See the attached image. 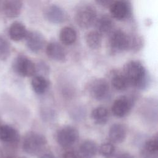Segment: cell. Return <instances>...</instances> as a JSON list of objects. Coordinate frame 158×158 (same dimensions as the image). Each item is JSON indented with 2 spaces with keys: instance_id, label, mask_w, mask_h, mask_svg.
<instances>
[{
  "instance_id": "4dcf8cb0",
  "label": "cell",
  "mask_w": 158,
  "mask_h": 158,
  "mask_svg": "<svg viewBox=\"0 0 158 158\" xmlns=\"http://www.w3.org/2000/svg\"><path fill=\"white\" fill-rule=\"evenodd\" d=\"M40 158H56L55 156L51 152H46L41 155Z\"/></svg>"
},
{
  "instance_id": "4316f807",
  "label": "cell",
  "mask_w": 158,
  "mask_h": 158,
  "mask_svg": "<svg viewBox=\"0 0 158 158\" xmlns=\"http://www.w3.org/2000/svg\"><path fill=\"white\" fill-rule=\"evenodd\" d=\"M13 146L4 144L0 147V158H15Z\"/></svg>"
},
{
  "instance_id": "7c38bea8",
  "label": "cell",
  "mask_w": 158,
  "mask_h": 158,
  "mask_svg": "<svg viewBox=\"0 0 158 158\" xmlns=\"http://www.w3.org/2000/svg\"><path fill=\"white\" fill-rule=\"evenodd\" d=\"M112 16L118 20L125 19L130 14V8L127 2L123 0L114 1L110 6Z\"/></svg>"
},
{
  "instance_id": "603a6c76",
  "label": "cell",
  "mask_w": 158,
  "mask_h": 158,
  "mask_svg": "<svg viewBox=\"0 0 158 158\" xmlns=\"http://www.w3.org/2000/svg\"><path fill=\"white\" fill-rule=\"evenodd\" d=\"M112 86L118 91H124L128 87L129 83L123 73H115L111 79Z\"/></svg>"
},
{
  "instance_id": "9c48e42d",
  "label": "cell",
  "mask_w": 158,
  "mask_h": 158,
  "mask_svg": "<svg viewBox=\"0 0 158 158\" xmlns=\"http://www.w3.org/2000/svg\"><path fill=\"white\" fill-rule=\"evenodd\" d=\"M132 106V101L126 96L116 99L111 107L112 114L117 117L122 118L128 114Z\"/></svg>"
},
{
  "instance_id": "7a4b0ae2",
  "label": "cell",
  "mask_w": 158,
  "mask_h": 158,
  "mask_svg": "<svg viewBox=\"0 0 158 158\" xmlns=\"http://www.w3.org/2000/svg\"><path fill=\"white\" fill-rule=\"evenodd\" d=\"M133 36L122 30H115L110 33L109 41V49L112 53L121 52L132 49Z\"/></svg>"
},
{
  "instance_id": "ffe728a7",
  "label": "cell",
  "mask_w": 158,
  "mask_h": 158,
  "mask_svg": "<svg viewBox=\"0 0 158 158\" xmlns=\"http://www.w3.org/2000/svg\"><path fill=\"white\" fill-rule=\"evenodd\" d=\"M91 116L95 123L103 125L107 122L109 117V112L107 108L100 106L92 110Z\"/></svg>"
},
{
  "instance_id": "d4e9b609",
  "label": "cell",
  "mask_w": 158,
  "mask_h": 158,
  "mask_svg": "<svg viewBox=\"0 0 158 158\" xmlns=\"http://www.w3.org/2000/svg\"><path fill=\"white\" fill-rule=\"evenodd\" d=\"M115 150L112 143L109 142L102 143L99 148L101 155L104 158H112L114 155Z\"/></svg>"
},
{
  "instance_id": "30bf717a",
  "label": "cell",
  "mask_w": 158,
  "mask_h": 158,
  "mask_svg": "<svg viewBox=\"0 0 158 158\" xmlns=\"http://www.w3.org/2000/svg\"><path fill=\"white\" fill-rule=\"evenodd\" d=\"M44 16L49 22L54 24H59L64 22L67 18L65 10L57 5H51L45 10Z\"/></svg>"
},
{
  "instance_id": "5b68a950",
  "label": "cell",
  "mask_w": 158,
  "mask_h": 158,
  "mask_svg": "<svg viewBox=\"0 0 158 158\" xmlns=\"http://www.w3.org/2000/svg\"><path fill=\"white\" fill-rule=\"evenodd\" d=\"M13 69L15 73L23 77L33 76L36 72L35 64L25 56H17L13 62Z\"/></svg>"
},
{
  "instance_id": "8992f818",
  "label": "cell",
  "mask_w": 158,
  "mask_h": 158,
  "mask_svg": "<svg viewBox=\"0 0 158 158\" xmlns=\"http://www.w3.org/2000/svg\"><path fill=\"white\" fill-rule=\"evenodd\" d=\"M78 130L71 126H65L60 128L57 134L58 144L63 148H69L73 145L78 138Z\"/></svg>"
},
{
  "instance_id": "4fadbf2b",
  "label": "cell",
  "mask_w": 158,
  "mask_h": 158,
  "mask_svg": "<svg viewBox=\"0 0 158 158\" xmlns=\"http://www.w3.org/2000/svg\"><path fill=\"white\" fill-rule=\"evenodd\" d=\"M46 52L49 58L57 62H63L66 59L65 50L57 42L52 41L48 43L46 48Z\"/></svg>"
},
{
  "instance_id": "cb8c5ba5",
  "label": "cell",
  "mask_w": 158,
  "mask_h": 158,
  "mask_svg": "<svg viewBox=\"0 0 158 158\" xmlns=\"http://www.w3.org/2000/svg\"><path fill=\"white\" fill-rule=\"evenodd\" d=\"M10 54V46L6 38L0 36V60H6Z\"/></svg>"
},
{
  "instance_id": "e0dca14e",
  "label": "cell",
  "mask_w": 158,
  "mask_h": 158,
  "mask_svg": "<svg viewBox=\"0 0 158 158\" xmlns=\"http://www.w3.org/2000/svg\"><path fill=\"white\" fill-rule=\"evenodd\" d=\"M97 152V144L93 141L87 140L81 144L78 154L80 158H93Z\"/></svg>"
},
{
  "instance_id": "6da1fadb",
  "label": "cell",
  "mask_w": 158,
  "mask_h": 158,
  "mask_svg": "<svg viewBox=\"0 0 158 158\" xmlns=\"http://www.w3.org/2000/svg\"><path fill=\"white\" fill-rule=\"evenodd\" d=\"M123 75L129 85L144 89L148 86L150 79L144 65L139 61L131 60L125 66Z\"/></svg>"
},
{
  "instance_id": "2e32d148",
  "label": "cell",
  "mask_w": 158,
  "mask_h": 158,
  "mask_svg": "<svg viewBox=\"0 0 158 158\" xmlns=\"http://www.w3.org/2000/svg\"><path fill=\"white\" fill-rule=\"evenodd\" d=\"M28 31L25 26L21 22H15L12 23L9 28V35L14 41H19L24 39Z\"/></svg>"
},
{
  "instance_id": "277c9868",
  "label": "cell",
  "mask_w": 158,
  "mask_h": 158,
  "mask_svg": "<svg viewBox=\"0 0 158 158\" xmlns=\"http://www.w3.org/2000/svg\"><path fill=\"white\" fill-rule=\"evenodd\" d=\"M97 12L94 7L90 5L81 6L77 10L75 20L78 25L81 28H88L95 23Z\"/></svg>"
},
{
  "instance_id": "484cf974",
  "label": "cell",
  "mask_w": 158,
  "mask_h": 158,
  "mask_svg": "<svg viewBox=\"0 0 158 158\" xmlns=\"http://www.w3.org/2000/svg\"><path fill=\"white\" fill-rule=\"evenodd\" d=\"M146 151L149 154H156L158 151V140L157 138L154 137L148 140L144 145Z\"/></svg>"
},
{
  "instance_id": "d6a6232c",
  "label": "cell",
  "mask_w": 158,
  "mask_h": 158,
  "mask_svg": "<svg viewBox=\"0 0 158 158\" xmlns=\"http://www.w3.org/2000/svg\"><path fill=\"white\" fill-rule=\"evenodd\" d=\"M0 121H1V120H0Z\"/></svg>"
},
{
  "instance_id": "ba28073f",
  "label": "cell",
  "mask_w": 158,
  "mask_h": 158,
  "mask_svg": "<svg viewBox=\"0 0 158 158\" xmlns=\"http://www.w3.org/2000/svg\"><path fill=\"white\" fill-rule=\"evenodd\" d=\"M26 44L27 48L33 52H39L45 44V38L44 36L38 31H28L26 37Z\"/></svg>"
},
{
  "instance_id": "52a82bcc",
  "label": "cell",
  "mask_w": 158,
  "mask_h": 158,
  "mask_svg": "<svg viewBox=\"0 0 158 158\" xmlns=\"http://www.w3.org/2000/svg\"><path fill=\"white\" fill-rule=\"evenodd\" d=\"M110 93L109 85L104 79H98L94 81L90 86V94L98 101L105 100Z\"/></svg>"
},
{
  "instance_id": "1f68e13d",
  "label": "cell",
  "mask_w": 158,
  "mask_h": 158,
  "mask_svg": "<svg viewBox=\"0 0 158 158\" xmlns=\"http://www.w3.org/2000/svg\"><path fill=\"white\" fill-rule=\"evenodd\" d=\"M16 158V157H15ZM19 158H26V157H19Z\"/></svg>"
},
{
  "instance_id": "ac0fdd59",
  "label": "cell",
  "mask_w": 158,
  "mask_h": 158,
  "mask_svg": "<svg viewBox=\"0 0 158 158\" xmlns=\"http://www.w3.org/2000/svg\"><path fill=\"white\" fill-rule=\"evenodd\" d=\"M97 31L101 35L109 34L113 31L114 24L111 18L107 15H102L97 19L95 23Z\"/></svg>"
},
{
  "instance_id": "9a60e30c",
  "label": "cell",
  "mask_w": 158,
  "mask_h": 158,
  "mask_svg": "<svg viewBox=\"0 0 158 158\" xmlns=\"http://www.w3.org/2000/svg\"><path fill=\"white\" fill-rule=\"evenodd\" d=\"M127 136V130L125 126L120 123L113 124L109 130L110 140L114 143H122Z\"/></svg>"
},
{
  "instance_id": "f546056e",
  "label": "cell",
  "mask_w": 158,
  "mask_h": 158,
  "mask_svg": "<svg viewBox=\"0 0 158 158\" xmlns=\"http://www.w3.org/2000/svg\"><path fill=\"white\" fill-rule=\"evenodd\" d=\"M115 158H135L133 155L128 152H123L118 154Z\"/></svg>"
},
{
  "instance_id": "5bb4252c",
  "label": "cell",
  "mask_w": 158,
  "mask_h": 158,
  "mask_svg": "<svg viewBox=\"0 0 158 158\" xmlns=\"http://www.w3.org/2000/svg\"><path fill=\"white\" fill-rule=\"evenodd\" d=\"M22 7V0H5L2 9L5 15L8 18L12 19L20 14Z\"/></svg>"
},
{
  "instance_id": "7402d4cb",
  "label": "cell",
  "mask_w": 158,
  "mask_h": 158,
  "mask_svg": "<svg viewBox=\"0 0 158 158\" xmlns=\"http://www.w3.org/2000/svg\"><path fill=\"white\" fill-rule=\"evenodd\" d=\"M87 45L93 49H96L102 44V35L97 30L89 31L86 36Z\"/></svg>"
},
{
  "instance_id": "8fae6325",
  "label": "cell",
  "mask_w": 158,
  "mask_h": 158,
  "mask_svg": "<svg viewBox=\"0 0 158 158\" xmlns=\"http://www.w3.org/2000/svg\"><path fill=\"white\" fill-rule=\"evenodd\" d=\"M20 139L18 131L8 125H0V140L6 144L14 146Z\"/></svg>"
},
{
  "instance_id": "83f0119b",
  "label": "cell",
  "mask_w": 158,
  "mask_h": 158,
  "mask_svg": "<svg viewBox=\"0 0 158 158\" xmlns=\"http://www.w3.org/2000/svg\"><path fill=\"white\" fill-rule=\"evenodd\" d=\"M96 3L104 7H110L114 0H95Z\"/></svg>"
},
{
  "instance_id": "d6986e66",
  "label": "cell",
  "mask_w": 158,
  "mask_h": 158,
  "mask_svg": "<svg viewBox=\"0 0 158 158\" xmlns=\"http://www.w3.org/2000/svg\"><path fill=\"white\" fill-rule=\"evenodd\" d=\"M31 85L33 91L38 94L44 93L49 88V81L42 75H35L33 77Z\"/></svg>"
},
{
  "instance_id": "f1b7e54d",
  "label": "cell",
  "mask_w": 158,
  "mask_h": 158,
  "mask_svg": "<svg viewBox=\"0 0 158 158\" xmlns=\"http://www.w3.org/2000/svg\"><path fill=\"white\" fill-rule=\"evenodd\" d=\"M61 158H80L78 152L74 151H67L64 153Z\"/></svg>"
},
{
  "instance_id": "3957f363",
  "label": "cell",
  "mask_w": 158,
  "mask_h": 158,
  "mask_svg": "<svg viewBox=\"0 0 158 158\" xmlns=\"http://www.w3.org/2000/svg\"><path fill=\"white\" fill-rule=\"evenodd\" d=\"M47 139L43 135L36 132H29L24 137L22 143L23 151L30 155H36L45 148Z\"/></svg>"
},
{
  "instance_id": "44dd1931",
  "label": "cell",
  "mask_w": 158,
  "mask_h": 158,
  "mask_svg": "<svg viewBox=\"0 0 158 158\" xmlns=\"http://www.w3.org/2000/svg\"><path fill=\"white\" fill-rule=\"evenodd\" d=\"M59 38L61 42L65 45H71L77 40L75 30L70 27H65L60 31Z\"/></svg>"
}]
</instances>
